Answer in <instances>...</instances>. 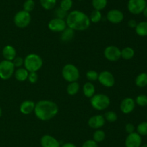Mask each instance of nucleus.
I'll return each mask as SVG.
<instances>
[{
    "label": "nucleus",
    "instance_id": "nucleus-33",
    "mask_svg": "<svg viewBox=\"0 0 147 147\" xmlns=\"http://www.w3.org/2000/svg\"><path fill=\"white\" fill-rule=\"evenodd\" d=\"M136 131L139 135H147V122H142L137 125Z\"/></svg>",
    "mask_w": 147,
    "mask_h": 147
},
{
    "label": "nucleus",
    "instance_id": "nucleus-23",
    "mask_svg": "<svg viewBox=\"0 0 147 147\" xmlns=\"http://www.w3.org/2000/svg\"><path fill=\"white\" fill-rule=\"evenodd\" d=\"M134 50L131 47H126L121 50V57L125 60H130L134 56Z\"/></svg>",
    "mask_w": 147,
    "mask_h": 147
},
{
    "label": "nucleus",
    "instance_id": "nucleus-36",
    "mask_svg": "<svg viewBox=\"0 0 147 147\" xmlns=\"http://www.w3.org/2000/svg\"><path fill=\"white\" fill-rule=\"evenodd\" d=\"M55 14L57 18L63 19V20H64L65 17H67V12L65 11V10H63V9H61L60 7H58L57 9H56L55 12Z\"/></svg>",
    "mask_w": 147,
    "mask_h": 147
},
{
    "label": "nucleus",
    "instance_id": "nucleus-43",
    "mask_svg": "<svg viewBox=\"0 0 147 147\" xmlns=\"http://www.w3.org/2000/svg\"><path fill=\"white\" fill-rule=\"evenodd\" d=\"M143 14H144V16L145 17H146L147 18V5H146V7H145V9L144 10V11H143Z\"/></svg>",
    "mask_w": 147,
    "mask_h": 147
},
{
    "label": "nucleus",
    "instance_id": "nucleus-7",
    "mask_svg": "<svg viewBox=\"0 0 147 147\" xmlns=\"http://www.w3.org/2000/svg\"><path fill=\"white\" fill-rule=\"evenodd\" d=\"M31 22L30 13L24 10L19 11L14 17V23L19 28H25Z\"/></svg>",
    "mask_w": 147,
    "mask_h": 147
},
{
    "label": "nucleus",
    "instance_id": "nucleus-15",
    "mask_svg": "<svg viewBox=\"0 0 147 147\" xmlns=\"http://www.w3.org/2000/svg\"><path fill=\"white\" fill-rule=\"evenodd\" d=\"M106 120L101 115H96L90 117L88 121L89 126L93 129H99L105 125Z\"/></svg>",
    "mask_w": 147,
    "mask_h": 147
},
{
    "label": "nucleus",
    "instance_id": "nucleus-46",
    "mask_svg": "<svg viewBox=\"0 0 147 147\" xmlns=\"http://www.w3.org/2000/svg\"><path fill=\"white\" fill-rule=\"evenodd\" d=\"M146 120H147V116H146Z\"/></svg>",
    "mask_w": 147,
    "mask_h": 147
},
{
    "label": "nucleus",
    "instance_id": "nucleus-14",
    "mask_svg": "<svg viewBox=\"0 0 147 147\" xmlns=\"http://www.w3.org/2000/svg\"><path fill=\"white\" fill-rule=\"evenodd\" d=\"M135 106H136V102L133 98L126 97L121 102L120 109L123 113L129 114L134 110Z\"/></svg>",
    "mask_w": 147,
    "mask_h": 147
},
{
    "label": "nucleus",
    "instance_id": "nucleus-27",
    "mask_svg": "<svg viewBox=\"0 0 147 147\" xmlns=\"http://www.w3.org/2000/svg\"><path fill=\"white\" fill-rule=\"evenodd\" d=\"M42 8L46 10H50L54 8L57 3V0H40Z\"/></svg>",
    "mask_w": 147,
    "mask_h": 147
},
{
    "label": "nucleus",
    "instance_id": "nucleus-6",
    "mask_svg": "<svg viewBox=\"0 0 147 147\" xmlns=\"http://www.w3.org/2000/svg\"><path fill=\"white\" fill-rule=\"evenodd\" d=\"M15 71V67L12 61L3 60L0 62V78L3 80L9 79Z\"/></svg>",
    "mask_w": 147,
    "mask_h": 147
},
{
    "label": "nucleus",
    "instance_id": "nucleus-22",
    "mask_svg": "<svg viewBox=\"0 0 147 147\" xmlns=\"http://www.w3.org/2000/svg\"><path fill=\"white\" fill-rule=\"evenodd\" d=\"M135 30L136 34L141 37L147 36V22L144 21L137 23V25L135 27Z\"/></svg>",
    "mask_w": 147,
    "mask_h": 147
},
{
    "label": "nucleus",
    "instance_id": "nucleus-34",
    "mask_svg": "<svg viewBox=\"0 0 147 147\" xmlns=\"http://www.w3.org/2000/svg\"><path fill=\"white\" fill-rule=\"evenodd\" d=\"M34 5L35 4H34V0H26L23 4V10L30 12L34 10Z\"/></svg>",
    "mask_w": 147,
    "mask_h": 147
},
{
    "label": "nucleus",
    "instance_id": "nucleus-18",
    "mask_svg": "<svg viewBox=\"0 0 147 147\" xmlns=\"http://www.w3.org/2000/svg\"><path fill=\"white\" fill-rule=\"evenodd\" d=\"M35 103L32 100H25L21 103L20 110L24 115H29L34 112Z\"/></svg>",
    "mask_w": 147,
    "mask_h": 147
},
{
    "label": "nucleus",
    "instance_id": "nucleus-13",
    "mask_svg": "<svg viewBox=\"0 0 147 147\" xmlns=\"http://www.w3.org/2000/svg\"><path fill=\"white\" fill-rule=\"evenodd\" d=\"M107 20L112 24H119L121 22L124 18L123 13L121 10L117 9L109 10L107 13Z\"/></svg>",
    "mask_w": 147,
    "mask_h": 147
},
{
    "label": "nucleus",
    "instance_id": "nucleus-9",
    "mask_svg": "<svg viewBox=\"0 0 147 147\" xmlns=\"http://www.w3.org/2000/svg\"><path fill=\"white\" fill-rule=\"evenodd\" d=\"M98 80L103 86L110 88L114 85L115 78L113 75L108 71H103L98 74Z\"/></svg>",
    "mask_w": 147,
    "mask_h": 147
},
{
    "label": "nucleus",
    "instance_id": "nucleus-32",
    "mask_svg": "<svg viewBox=\"0 0 147 147\" xmlns=\"http://www.w3.org/2000/svg\"><path fill=\"white\" fill-rule=\"evenodd\" d=\"M135 102L138 105L141 107L147 106V95H139L136 97L135 99Z\"/></svg>",
    "mask_w": 147,
    "mask_h": 147
},
{
    "label": "nucleus",
    "instance_id": "nucleus-8",
    "mask_svg": "<svg viewBox=\"0 0 147 147\" xmlns=\"http://www.w3.org/2000/svg\"><path fill=\"white\" fill-rule=\"evenodd\" d=\"M146 5V0H129L127 7L131 14H139L143 12Z\"/></svg>",
    "mask_w": 147,
    "mask_h": 147
},
{
    "label": "nucleus",
    "instance_id": "nucleus-12",
    "mask_svg": "<svg viewBox=\"0 0 147 147\" xmlns=\"http://www.w3.org/2000/svg\"><path fill=\"white\" fill-rule=\"evenodd\" d=\"M142 136L138 133L134 132L129 134L125 141L126 147H140L142 146Z\"/></svg>",
    "mask_w": 147,
    "mask_h": 147
},
{
    "label": "nucleus",
    "instance_id": "nucleus-17",
    "mask_svg": "<svg viewBox=\"0 0 147 147\" xmlns=\"http://www.w3.org/2000/svg\"><path fill=\"white\" fill-rule=\"evenodd\" d=\"M2 56L4 60L11 61H12L14 58L17 56V51L14 47L10 45H7L3 48Z\"/></svg>",
    "mask_w": 147,
    "mask_h": 147
},
{
    "label": "nucleus",
    "instance_id": "nucleus-2",
    "mask_svg": "<svg viewBox=\"0 0 147 147\" xmlns=\"http://www.w3.org/2000/svg\"><path fill=\"white\" fill-rule=\"evenodd\" d=\"M65 21L67 27L73 30L83 31L87 30L90 25L88 16L79 10H73L67 14Z\"/></svg>",
    "mask_w": 147,
    "mask_h": 147
},
{
    "label": "nucleus",
    "instance_id": "nucleus-10",
    "mask_svg": "<svg viewBox=\"0 0 147 147\" xmlns=\"http://www.w3.org/2000/svg\"><path fill=\"white\" fill-rule=\"evenodd\" d=\"M104 56L109 61H117L120 59L121 50L115 46H109L104 50Z\"/></svg>",
    "mask_w": 147,
    "mask_h": 147
},
{
    "label": "nucleus",
    "instance_id": "nucleus-38",
    "mask_svg": "<svg viewBox=\"0 0 147 147\" xmlns=\"http://www.w3.org/2000/svg\"><path fill=\"white\" fill-rule=\"evenodd\" d=\"M27 79H28L30 83H36L37 82V80H38V74H37V72H29Z\"/></svg>",
    "mask_w": 147,
    "mask_h": 147
},
{
    "label": "nucleus",
    "instance_id": "nucleus-45",
    "mask_svg": "<svg viewBox=\"0 0 147 147\" xmlns=\"http://www.w3.org/2000/svg\"><path fill=\"white\" fill-rule=\"evenodd\" d=\"M140 147H147V144H144V145L141 146Z\"/></svg>",
    "mask_w": 147,
    "mask_h": 147
},
{
    "label": "nucleus",
    "instance_id": "nucleus-28",
    "mask_svg": "<svg viewBox=\"0 0 147 147\" xmlns=\"http://www.w3.org/2000/svg\"><path fill=\"white\" fill-rule=\"evenodd\" d=\"M90 22L93 23H98L102 19V14L100 11L99 10H94L90 14V16L89 17Z\"/></svg>",
    "mask_w": 147,
    "mask_h": 147
},
{
    "label": "nucleus",
    "instance_id": "nucleus-31",
    "mask_svg": "<svg viewBox=\"0 0 147 147\" xmlns=\"http://www.w3.org/2000/svg\"><path fill=\"white\" fill-rule=\"evenodd\" d=\"M73 0H61L60 4V7L66 12H68L73 7Z\"/></svg>",
    "mask_w": 147,
    "mask_h": 147
},
{
    "label": "nucleus",
    "instance_id": "nucleus-35",
    "mask_svg": "<svg viewBox=\"0 0 147 147\" xmlns=\"http://www.w3.org/2000/svg\"><path fill=\"white\" fill-rule=\"evenodd\" d=\"M98 73L94 70H90L86 73V78L88 79V80L90 81V82L98 80Z\"/></svg>",
    "mask_w": 147,
    "mask_h": 147
},
{
    "label": "nucleus",
    "instance_id": "nucleus-5",
    "mask_svg": "<svg viewBox=\"0 0 147 147\" xmlns=\"http://www.w3.org/2000/svg\"><path fill=\"white\" fill-rule=\"evenodd\" d=\"M62 75L65 81L68 82H77L80 77L78 69L72 63L65 65L62 70Z\"/></svg>",
    "mask_w": 147,
    "mask_h": 147
},
{
    "label": "nucleus",
    "instance_id": "nucleus-37",
    "mask_svg": "<svg viewBox=\"0 0 147 147\" xmlns=\"http://www.w3.org/2000/svg\"><path fill=\"white\" fill-rule=\"evenodd\" d=\"M12 63L14 64V67L17 68H20L22 67V65H24V59L22 57H20V56H16L14 59V60L12 61Z\"/></svg>",
    "mask_w": 147,
    "mask_h": 147
},
{
    "label": "nucleus",
    "instance_id": "nucleus-1",
    "mask_svg": "<svg viewBox=\"0 0 147 147\" xmlns=\"http://www.w3.org/2000/svg\"><path fill=\"white\" fill-rule=\"evenodd\" d=\"M58 110V106L55 102L47 99H43L35 104L34 112L39 120L47 121L56 116Z\"/></svg>",
    "mask_w": 147,
    "mask_h": 147
},
{
    "label": "nucleus",
    "instance_id": "nucleus-29",
    "mask_svg": "<svg viewBox=\"0 0 147 147\" xmlns=\"http://www.w3.org/2000/svg\"><path fill=\"white\" fill-rule=\"evenodd\" d=\"M93 140H94L96 142H101L106 138V133L100 129L96 130V131L93 133Z\"/></svg>",
    "mask_w": 147,
    "mask_h": 147
},
{
    "label": "nucleus",
    "instance_id": "nucleus-4",
    "mask_svg": "<svg viewBox=\"0 0 147 147\" xmlns=\"http://www.w3.org/2000/svg\"><path fill=\"white\" fill-rule=\"evenodd\" d=\"M110 103V98L104 94H95L90 98V104L96 110H104L109 108Z\"/></svg>",
    "mask_w": 147,
    "mask_h": 147
},
{
    "label": "nucleus",
    "instance_id": "nucleus-3",
    "mask_svg": "<svg viewBox=\"0 0 147 147\" xmlns=\"http://www.w3.org/2000/svg\"><path fill=\"white\" fill-rule=\"evenodd\" d=\"M43 65V61L39 55L30 53L24 59V68L29 72H37Z\"/></svg>",
    "mask_w": 147,
    "mask_h": 147
},
{
    "label": "nucleus",
    "instance_id": "nucleus-30",
    "mask_svg": "<svg viewBox=\"0 0 147 147\" xmlns=\"http://www.w3.org/2000/svg\"><path fill=\"white\" fill-rule=\"evenodd\" d=\"M104 118L106 120H107L109 122H116L118 119V115L113 111H108L105 113Z\"/></svg>",
    "mask_w": 147,
    "mask_h": 147
},
{
    "label": "nucleus",
    "instance_id": "nucleus-19",
    "mask_svg": "<svg viewBox=\"0 0 147 147\" xmlns=\"http://www.w3.org/2000/svg\"><path fill=\"white\" fill-rule=\"evenodd\" d=\"M96 87L91 82H86L83 86V92L85 96L88 98H91L95 95Z\"/></svg>",
    "mask_w": 147,
    "mask_h": 147
},
{
    "label": "nucleus",
    "instance_id": "nucleus-41",
    "mask_svg": "<svg viewBox=\"0 0 147 147\" xmlns=\"http://www.w3.org/2000/svg\"><path fill=\"white\" fill-rule=\"evenodd\" d=\"M128 25L131 28H135L136 27V25H137V22H136V21L135 20H130L128 22Z\"/></svg>",
    "mask_w": 147,
    "mask_h": 147
},
{
    "label": "nucleus",
    "instance_id": "nucleus-26",
    "mask_svg": "<svg viewBox=\"0 0 147 147\" xmlns=\"http://www.w3.org/2000/svg\"><path fill=\"white\" fill-rule=\"evenodd\" d=\"M108 4V0H92V5L94 10H100L106 8Z\"/></svg>",
    "mask_w": 147,
    "mask_h": 147
},
{
    "label": "nucleus",
    "instance_id": "nucleus-16",
    "mask_svg": "<svg viewBox=\"0 0 147 147\" xmlns=\"http://www.w3.org/2000/svg\"><path fill=\"white\" fill-rule=\"evenodd\" d=\"M42 147H60V144L55 138L50 135H43L40 140Z\"/></svg>",
    "mask_w": 147,
    "mask_h": 147
},
{
    "label": "nucleus",
    "instance_id": "nucleus-24",
    "mask_svg": "<svg viewBox=\"0 0 147 147\" xmlns=\"http://www.w3.org/2000/svg\"><path fill=\"white\" fill-rule=\"evenodd\" d=\"M135 84L139 87H145L147 86V73H141L136 76Z\"/></svg>",
    "mask_w": 147,
    "mask_h": 147
},
{
    "label": "nucleus",
    "instance_id": "nucleus-40",
    "mask_svg": "<svg viewBox=\"0 0 147 147\" xmlns=\"http://www.w3.org/2000/svg\"><path fill=\"white\" fill-rule=\"evenodd\" d=\"M125 130H126V131L129 134L132 133L134 132V131H135L134 125V124H132V123H131V122H129V123H127L126 125V126H125Z\"/></svg>",
    "mask_w": 147,
    "mask_h": 147
},
{
    "label": "nucleus",
    "instance_id": "nucleus-21",
    "mask_svg": "<svg viewBox=\"0 0 147 147\" xmlns=\"http://www.w3.org/2000/svg\"><path fill=\"white\" fill-rule=\"evenodd\" d=\"M75 35V30L70 27H67L63 32H62L60 38L63 42H69L72 40V39L74 37Z\"/></svg>",
    "mask_w": 147,
    "mask_h": 147
},
{
    "label": "nucleus",
    "instance_id": "nucleus-25",
    "mask_svg": "<svg viewBox=\"0 0 147 147\" xmlns=\"http://www.w3.org/2000/svg\"><path fill=\"white\" fill-rule=\"evenodd\" d=\"M80 89V84L78 82H70L67 87V92L70 95H75L78 92Z\"/></svg>",
    "mask_w": 147,
    "mask_h": 147
},
{
    "label": "nucleus",
    "instance_id": "nucleus-20",
    "mask_svg": "<svg viewBox=\"0 0 147 147\" xmlns=\"http://www.w3.org/2000/svg\"><path fill=\"white\" fill-rule=\"evenodd\" d=\"M14 76L16 79L19 82H24L27 80L28 78L29 71L25 69V68H18L17 70L14 71Z\"/></svg>",
    "mask_w": 147,
    "mask_h": 147
},
{
    "label": "nucleus",
    "instance_id": "nucleus-11",
    "mask_svg": "<svg viewBox=\"0 0 147 147\" xmlns=\"http://www.w3.org/2000/svg\"><path fill=\"white\" fill-rule=\"evenodd\" d=\"M47 26H48L49 30L53 32H56V33H62L67 27L65 20L63 19L57 18V17L50 20Z\"/></svg>",
    "mask_w": 147,
    "mask_h": 147
},
{
    "label": "nucleus",
    "instance_id": "nucleus-39",
    "mask_svg": "<svg viewBox=\"0 0 147 147\" xmlns=\"http://www.w3.org/2000/svg\"><path fill=\"white\" fill-rule=\"evenodd\" d=\"M82 147H98V144L94 140H87L83 143Z\"/></svg>",
    "mask_w": 147,
    "mask_h": 147
},
{
    "label": "nucleus",
    "instance_id": "nucleus-42",
    "mask_svg": "<svg viewBox=\"0 0 147 147\" xmlns=\"http://www.w3.org/2000/svg\"><path fill=\"white\" fill-rule=\"evenodd\" d=\"M61 147H76V146L72 143H66L63 144Z\"/></svg>",
    "mask_w": 147,
    "mask_h": 147
},
{
    "label": "nucleus",
    "instance_id": "nucleus-44",
    "mask_svg": "<svg viewBox=\"0 0 147 147\" xmlns=\"http://www.w3.org/2000/svg\"><path fill=\"white\" fill-rule=\"evenodd\" d=\"M1 115H2V110H1V107H0V118H1Z\"/></svg>",
    "mask_w": 147,
    "mask_h": 147
}]
</instances>
